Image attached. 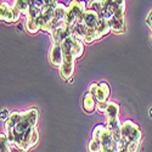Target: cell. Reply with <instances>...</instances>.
I'll return each mask as SVG.
<instances>
[{
	"instance_id": "obj_2",
	"label": "cell",
	"mask_w": 152,
	"mask_h": 152,
	"mask_svg": "<svg viewBox=\"0 0 152 152\" xmlns=\"http://www.w3.org/2000/svg\"><path fill=\"white\" fill-rule=\"evenodd\" d=\"M63 62L60 67V74L63 79H69L74 72L75 60L79 58L84 53L83 40L79 39L77 35L71 34L68 38L61 43Z\"/></svg>"
},
{
	"instance_id": "obj_17",
	"label": "cell",
	"mask_w": 152,
	"mask_h": 152,
	"mask_svg": "<svg viewBox=\"0 0 152 152\" xmlns=\"http://www.w3.org/2000/svg\"><path fill=\"white\" fill-rule=\"evenodd\" d=\"M107 105H108V101L107 102H96V110L99 112H104L105 113V111L107 108Z\"/></svg>"
},
{
	"instance_id": "obj_18",
	"label": "cell",
	"mask_w": 152,
	"mask_h": 152,
	"mask_svg": "<svg viewBox=\"0 0 152 152\" xmlns=\"http://www.w3.org/2000/svg\"><path fill=\"white\" fill-rule=\"evenodd\" d=\"M146 23L148 24V27H150L151 31H152V10L150 11V14H148V16H147V18H146Z\"/></svg>"
},
{
	"instance_id": "obj_5",
	"label": "cell",
	"mask_w": 152,
	"mask_h": 152,
	"mask_svg": "<svg viewBox=\"0 0 152 152\" xmlns=\"http://www.w3.org/2000/svg\"><path fill=\"white\" fill-rule=\"evenodd\" d=\"M93 136L97 137L101 144V152H119L118 141L113 137L112 133L104 124H99L95 126Z\"/></svg>"
},
{
	"instance_id": "obj_6",
	"label": "cell",
	"mask_w": 152,
	"mask_h": 152,
	"mask_svg": "<svg viewBox=\"0 0 152 152\" xmlns=\"http://www.w3.org/2000/svg\"><path fill=\"white\" fill-rule=\"evenodd\" d=\"M86 11V1L85 0H71L67 6V12L65 17V23L73 28V26L79 20H82L84 12Z\"/></svg>"
},
{
	"instance_id": "obj_19",
	"label": "cell",
	"mask_w": 152,
	"mask_h": 152,
	"mask_svg": "<svg viewBox=\"0 0 152 152\" xmlns=\"http://www.w3.org/2000/svg\"><path fill=\"white\" fill-rule=\"evenodd\" d=\"M9 117H10V113H9L6 110H3V111H1V119H3V121H7Z\"/></svg>"
},
{
	"instance_id": "obj_10",
	"label": "cell",
	"mask_w": 152,
	"mask_h": 152,
	"mask_svg": "<svg viewBox=\"0 0 152 152\" xmlns=\"http://www.w3.org/2000/svg\"><path fill=\"white\" fill-rule=\"evenodd\" d=\"M49 62L56 68H60L63 62V54L61 44H51L49 51Z\"/></svg>"
},
{
	"instance_id": "obj_14",
	"label": "cell",
	"mask_w": 152,
	"mask_h": 152,
	"mask_svg": "<svg viewBox=\"0 0 152 152\" xmlns=\"http://www.w3.org/2000/svg\"><path fill=\"white\" fill-rule=\"evenodd\" d=\"M11 142L5 133L0 134V152H11Z\"/></svg>"
},
{
	"instance_id": "obj_8",
	"label": "cell",
	"mask_w": 152,
	"mask_h": 152,
	"mask_svg": "<svg viewBox=\"0 0 152 152\" xmlns=\"http://www.w3.org/2000/svg\"><path fill=\"white\" fill-rule=\"evenodd\" d=\"M21 12L14 6L10 5L5 1H1L0 5V18L6 23H12V22H17L21 17Z\"/></svg>"
},
{
	"instance_id": "obj_22",
	"label": "cell",
	"mask_w": 152,
	"mask_h": 152,
	"mask_svg": "<svg viewBox=\"0 0 152 152\" xmlns=\"http://www.w3.org/2000/svg\"><path fill=\"white\" fill-rule=\"evenodd\" d=\"M151 43H152V39H151Z\"/></svg>"
},
{
	"instance_id": "obj_23",
	"label": "cell",
	"mask_w": 152,
	"mask_h": 152,
	"mask_svg": "<svg viewBox=\"0 0 152 152\" xmlns=\"http://www.w3.org/2000/svg\"><path fill=\"white\" fill-rule=\"evenodd\" d=\"M1 1H3V0H1Z\"/></svg>"
},
{
	"instance_id": "obj_21",
	"label": "cell",
	"mask_w": 152,
	"mask_h": 152,
	"mask_svg": "<svg viewBox=\"0 0 152 152\" xmlns=\"http://www.w3.org/2000/svg\"><path fill=\"white\" fill-rule=\"evenodd\" d=\"M150 113H151V116H152V108H151V110H150Z\"/></svg>"
},
{
	"instance_id": "obj_9",
	"label": "cell",
	"mask_w": 152,
	"mask_h": 152,
	"mask_svg": "<svg viewBox=\"0 0 152 152\" xmlns=\"http://www.w3.org/2000/svg\"><path fill=\"white\" fill-rule=\"evenodd\" d=\"M71 34H73V29L67 23L62 22L57 28H55L51 33H50V38H51V44H61L63 40L68 38Z\"/></svg>"
},
{
	"instance_id": "obj_15",
	"label": "cell",
	"mask_w": 152,
	"mask_h": 152,
	"mask_svg": "<svg viewBox=\"0 0 152 152\" xmlns=\"http://www.w3.org/2000/svg\"><path fill=\"white\" fill-rule=\"evenodd\" d=\"M106 126L110 132H117V130H121V122H119V118H111V119H106Z\"/></svg>"
},
{
	"instance_id": "obj_13",
	"label": "cell",
	"mask_w": 152,
	"mask_h": 152,
	"mask_svg": "<svg viewBox=\"0 0 152 152\" xmlns=\"http://www.w3.org/2000/svg\"><path fill=\"white\" fill-rule=\"evenodd\" d=\"M14 6L21 12L22 15H27L29 6H31V0H15Z\"/></svg>"
},
{
	"instance_id": "obj_12",
	"label": "cell",
	"mask_w": 152,
	"mask_h": 152,
	"mask_svg": "<svg viewBox=\"0 0 152 152\" xmlns=\"http://www.w3.org/2000/svg\"><path fill=\"white\" fill-rule=\"evenodd\" d=\"M105 116H106V119L118 118V116H119V105L116 104V102H112V101H108L107 108L105 111Z\"/></svg>"
},
{
	"instance_id": "obj_16",
	"label": "cell",
	"mask_w": 152,
	"mask_h": 152,
	"mask_svg": "<svg viewBox=\"0 0 152 152\" xmlns=\"http://www.w3.org/2000/svg\"><path fill=\"white\" fill-rule=\"evenodd\" d=\"M88 150H89V152H101V144L97 137L93 136V139L88 144Z\"/></svg>"
},
{
	"instance_id": "obj_1",
	"label": "cell",
	"mask_w": 152,
	"mask_h": 152,
	"mask_svg": "<svg viewBox=\"0 0 152 152\" xmlns=\"http://www.w3.org/2000/svg\"><path fill=\"white\" fill-rule=\"evenodd\" d=\"M38 111L31 108L23 112H12L5 124V134L12 146H15L22 152H28L33 148L38 141L39 135L37 130Z\"/></svg>"
},
{
	"instance_id": "obj_3",
	"label": "cell",
	"mask_w": 152,
	"mask_h": 152,
	"mask_svg": "<svg viewBox=\"0 0 152 152\" xmlns=\"http://www.w3.org/2000/svg\"><path fill=\"white\" fill-rule=\"evenodd\" d=\"M102 17L107 18L111 31L116 34L125 32V0H102Z\"/></svg>"
},
{
	"instance_id": "obj_11",
	"label": "cell",
	"mask_w": 152,
	"mask_h": 152,
	"mask_svg": "<svg viewBox=\"0 0 152 152\" xmlns=\"http://www.w3.org/2000/svg\"><path fill=\"white\" fill-rule=\"evenodd\" d=\"M83 107L86 112H89V113H91L96 108V100L89 91L85 94V96L83 99Z\"/></svg>"
},
{
	"instance_id": "obj_7",
	"label": "cell",
	"mask_w": 152,
	"mask_h": 152,
	"mask_svg": "<svg viewBox=\"0 0 152 152\" xmlns=\"http://www.w3.org/2000/svg\"><path fill=\"white\" fill-rule=\"evenodd\" d=\"M89 93L95 97L96 102H107L110 96V86L107 83H91L89 85Z\"/></svg>"
},
{
	"instance_id": "obj_20",
	"label": "cell",
	"mask_w": 152,
	"mask_h": 152,
	"mask_svg": "<svg viewBox=\"0 0 152 152\" xmlns=\"http://www.w3.org/2000/svg\"><path fill=\"white\" fill-rule=\"evenodd\" d=\"M44 1H45V5H46V6H50V5L55 4L56 0H44Z\"/></svg>"
},
{
	"instance_id": "obj_4",
	"label": "cell",
	"mask_w": 152,
	"mask_h": 152,
	"mask_svg": "<svg viewBox=\"0 0 152 152\" xmlns=\"http://www.w3.org/2000/svg\"><path fill=\"white\" fill-rule=\"evenodd\" d=\"M141 141V130L132 121H125L121 126L119 152H137Z\"/></svg>"
}]
</instances>
